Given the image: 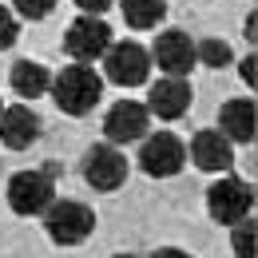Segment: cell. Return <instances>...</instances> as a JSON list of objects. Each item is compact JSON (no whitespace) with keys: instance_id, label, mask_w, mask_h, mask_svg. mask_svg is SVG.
Masks as SVG:
<instances>
[{"instance_id":"cell-7","label":"cell","mask_w":258,"mask_h":258,"mask_svg":"<svg viewBox=\"0 0 258 258\" xmlns=\"http://www.w3.org/2000/svg\"><path fill=\"white\" fill-rule=\"evenodd\" d=\"M187 163V147L179 143V135L171 131H155V135H143L139 139V171L151 175V179H171L179 175Z\"/></svg>"},{"instance_id":"cell-15","label":"cell","mask_w":258,"mask_h":258,"mask_svg":"<svg viewBox=\"0 0 258 258\" xmlns=\"http://www.w3.org/2000/svg\"><path fill=\"white\" fill-rule=\"evenodd\" d=\"M8 84H12V92L24 99H36L48 92V84H52V72L44 64H36V60H16L12 72H8Z\"/></svg>"},{"instance_id":"cell-18","label":"cell","mask_w":258,"mask_h":258,"mask_svg":"<svg viewBox=\"0 0 258 258\" xmlns=\"http://www.w3.org/2000/svg\"><path fill=\"white\" fill-rule=\"evenodd\" d=\"M230 250H234V258H254V223L250 219L230 226Z\"/></svg>"},{"instance_id":"cell-3","label":"cell","mask_w":258,"mask_h":258,"mask_svg":"<svg viewBox=\"0 0 258 258\" xmlns=\"http://www.w3.org/2000/svg\"><path fill=\"white\" fill-rule=\"evenodd\" d=\"M52 175H56V167H44V171H16V175L8 179V207H12V215H20V219L44 215L48 203L56 199Z\"/></svg>"},{"instance_id":"cell-10","label":"cell","mask_w":258,"mask_h":258,"mask_svg":"<svg viewBox=\"0 0 258 258\" xmlns=\"http://www.w3.org/2000/svg\"><path fill=\"white\" fill-rule=\"evenodd\" d=\"M147 123H151V115H147L143 103H135V99H119V103L103 115V135H107L111 147L139 143V139L147 135Z\"/></svg>"},{"instance_id":"cell-21","label":"cell","mask_w":258,"mask_h":258,"mask_svg":"<svg viewBox=\"0 0 258 258\" xmlns=\"http://www.w3.org/2000/svg\"><path fill=\"white\" fill-rule=\"evenodd\" d=\"M76 4H80V12H88V16H103L115 0H76Z\"/></svg>"},{"instance_id":"cell-23","label":"cell","mask_w":258,"mask_h":258,"mask_svg":"<svg viewBox=\"0 0 258 258\" xmlns=\"http://www.w3.org/2000/svg\"><path fill=\"white\" fill-rule=\"evenodd\" d=\"M238 72H242V80H246V84L254 88V56H246V60L238 64Z\"/></svg>"},{"instance_id":"cell-14","label":"cell","mask_w":258,"mask_h":258,"mask_svg":"<svg viewBox=\"0 0 258 258\" xmlns=\"http://www.w3.org/2000/svg\"><path fill=\"white\" fill-rule=\"evenodd\" d=\"M219 131L230 143H254V99H230V103H223Z\"/></svg>"},{"instance_id":"cell-13","label":"cell","mask_w":258,"mask_h":258,"mask_svg":"<svg viewBox=\"0 0 258 258\" xmlns=\"http://www.w3.org/2000/svg\"><path fill=\"white\" fill-rule=\"evenodd\" d=\"M36 139H40V115L28 103L0 107V143L8 151H28Z\"/></svg>"},{"instance_id":"cell-4","label":"cell","mask_w":258,"mask_h":258,"mask_svg":"<svg viewBox=\"0 0 258 258\" xmlns=\"http://www.w3.org/2000/svg\"><path fill=\"white\" fill-rule=\"evenodd\" d=\"M207 211H211L215 223H226V226L242 223L254 211V187L238 175H223L219 183L207 187Z\"/></svg>"},{"instance_id":"cell-2","label":"cell","mask_w":258,"mask_h":258,"mask_svg":"<svg viewBox=\"0 0 258 258\" xmlns=\"http://www.w3.org/2000/svg\"><path fill=\"white\" fill-rule=\"evenodd\" d=\"M44 230L56 246H80L96 230V211L76 199H52L44 211Z\"/></svg>"},{"instance_id":"cell-1","label":"cell","mask_w":258,"mask_h":258,"mask_svg":"<svg viewBox=\"0 0 258 258\" xmlns=\"http://www.w3.org/2000/svg\"><path fill=\"white\" fill-rule=\"evenodd\" d=\"M48 92H52L56 107H60L64 115H88L99 103V96H103V76H99L92 64H68L64 72L48 84Z\"/></svg>"},{"instance_id":"cell-8","label":"cell","mask_w":258,"mask_h":258,"mask_svg":"<svg viewBox=\"0 0 258 258\" xmlns=\"http://www.w3.org/2000/svg\"><path fill=\"white\" fill-rule=\"evenodd\" d=\"M127 171L131 167L123 159V151L111 147V143H96V147L84 151V179H88V187H96L103 195L119 191L127 183Z\"/></svg>"},{"instance_id":"cell-22","label":"cell","mask_w":258,"mask_h":258,"mask_svg":"<svg viewBox=\"0 0 258 258\" xmlns=\"http://www.w3.org/2000/svg\"><path fill=\"white\" fill-rule=\"evenodd\" d=\"M151 258H195V254H187V250H179V246H159Z\"/></svg>"},{"instance_id":"cell-5","label":"cell","mask_w":258,"mask_h":258,"mask_svg":"<svg viewBox=\"0 0 258 258\" xmlns=\"http://www.w3.org/2000/svg\"><path fill=\"white\" fill-rule=\"evenodd\" d=\"M111 48V28L103 16H88L80 12L64 32V52L76 60V64H96L103 60V52Z\"/></svg>"},{"instance_id":"cell-9","label":"cell","mask_w":258,"mask_h":258,"mask_svg":"<svg viewBox=\"0 0 258 258\" xmlns=\"http://www.w3.org/2000/svg\"><path fill=\"white\" fill-rule=\"evenodd\" d=\"M151 60L163 76H179L187 80L195 68V40L183 28H171V32H159L155 36V48H151Z\"/></svg>"},{"instance_id":"cell-25","label":"cell","mask_w":258,"mask_h":258,"mask_svg":"<svg viewBox=\"0 0 258 258\" xmlns=\"http://www.w3.org/2000/svg\"><path fill=\"white\" fill-rule=\"evenodd\" d=\"M0 107H4V103H0Z\"/></svg>"},{"instance_id":"cell-12","label":"cell","mask_w":258,"mask_h":258,"mask_svg":"<svg viewBox=\"0 0 258 258\" xmlns=\"http://www.w3.org/2000/svg\"><path fill=\"white\" fill-rule=\"evenodd\" d=\"M187 159H191L199 171H207V175L230 171V167H234V143L226 139L223 131H195L191 147H187Z\"/></svg>"},{"instance_id":"cell-6","label":"cell","mask_w":258,"mask_h":258,"mask_svg":"<svg viewBox=\"0 0 258 258\" xmlns=\"http://www.w3.org/2000/svg\"><path fill=\"white\" fill-rule=\"evenodd\" d=\"M147 72H151V52L135 40H111V48L103 52V76L115 84V88H139L147 84Z\"/></svg>"},{"instance_id":"cell-17","label":"cell","mask_w":258,"mask_h":258,"mask_svg":"<svg viewBox=\"0 0 258 258\" xmlns=\"http://www.w3.org/2000/svg\"><path fill=\"white\" fill-rule=\"evenodd\" d=\"M195 64H207V68L230 64V44H226V40H215V36L199 40V44H195Z\"/></svg>"},{"instance_id":"cell-24","label":"cell","mask_w":258,"mask_h":258,"mask_svg":"<svg viewBox=\"0 0 258 258\" xmlns=\"http://www.w3.org/2000/svg\"><path fill=\"white\" fill-rule=\"evenodd\" d=\"M115 258H139V254H115Z\"/></svg>"},{"instance_id":"cell-20","label":"cell","mask_w":258,"mask_h":258,"mask_svg":"<svg viewBox=\"0 0 258 258\" xmlns=\"http://www.w3.org/2000/svg\"><path fill=\"white\" fill-rule=\"evenodd\" d=\"M16 36H20V20H16V12L0 4V52H8V48L16 44Z\"/></svg>"},{"instance_id":"cell-11","label":"cell","mask_w":258,"mask_h":258,"mask_svg":"<svg viewBox=\"0 0 258 258\" xmlns=\"http://www.w3.org/2000/svg\"><path fill=\"white\" fill-rule=\"evenodd\" d=\"M191 84L179 80V76H163L159 84H151V96H147V115H159V119H183L191 111Z\"/></svg>"},{"instance_id":"cell-19","label":"cell","mask_w":258,"mask_h":258,"mask_svg":"<svg viewBox=\"0 0 258 258\" xmlns=\"http://www.w3.org/2000/svg\"><path fill=\"white\" fill-rule=\"evenodd\" d=\"M56 4L60 0H12V12L24 16V20H44V16H52Z\"/></svg>"},{"instance_id":"cell-16","label":"cell","mask_w":258,"mask_h":258,"mask_svg":"<svg viewBox=\"0 0 258 258\" xmlns=\"http://www.w3.org/2000/svg\"><path fill=\"white\" fill-rule=\"evenodd\" d=\"M123 4V20L131 28H155L167 16V0H119Z\"/></svg>"}]
</instances>
